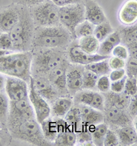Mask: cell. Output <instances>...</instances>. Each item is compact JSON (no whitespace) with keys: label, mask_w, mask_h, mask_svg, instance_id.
I'll return each instance as SVG.
<instances>
[{"label":"cell","mask_w":137,"mask_h":146,"mask_svg":"<svg viewBox=\"0 0 137 146\" xmlns=\"http://www.w3.org/2000/svg\"><path fill=\"white\" fill-rule=\"evenodd\" d=\"M33 56L30 52H13L0 57V74L30 82Z\"/></svg>","instance_id":"obj_1"},{"label":"cell","mask_w":137,"mask_h":146,"mask_svg":"<svg viewBox=\"0 0 137 146\" xmlns=\"http://www.w3.org/2000/svg\"><path fill=\"white\" fill-rule=\"evenodd\" d=\"M71 34L62 26L38 27L35 30L32 45L46 49L64 48L70 43Z\"/></svg>","instance_id":"obj_2"},{"label":"cell","mask_w":137,"mask_h":146,"mask_svg":"<svg viewBox=\"0 0 137 146\" xmlns=\"http://www.w3.org/2000/svg\"><path fill=\"white\" fill-rule=\"evenodd\" d=\"M19 21L9 32L13 43L14 52H29L32 45L34 36V23L31 14L25 9L21 8Z\"/></svg>","instance_id":"obj_3"},{"label":"cell","mask_w":137,"mask_h":146,"mask_svg":"<svg viewBox=\"0 0 137 146\" xmlns=\"http://www.w3.org/2000/svg\"><path fill=\"white\" fill-rule=\"evenodd\" d=\"M10 130L15 137L28 143L34 145H49V141L44 137L40 124L36 119L22 122Z\"/></svg>","instance_id":"obj_4"},{"label":"cell","mask_w":137,"mask_h":146,"mask_svg":"<svg viewBox=\"0 0 137 146\" xmlns=\"http://www.w3.org/2000/svg\"><path fill=\"white\" fill-rule=\"evenodd\" d=\"M59 7L52 0H47L31 8L34 23L38 27L61 25L59 19Z\"/></svg>","instance_id":"obj_5"},{"label":"cell","mask_w":137,"mask_h":146,"mask_svg":"<svg viewBox=\"0 0 137 146\" xmlns=\"http://www.w3.org/2000/svg\"><path fill=\"white\" fill-rule=\"evenodd\" d=\"M60 23L67 29L75 38V29L85 19L84 3L61 6L59 8Z\"/></svg>","instance_id":"obj_6"},{"label":"cell","mask_w":137,"mask_h":146,"mask_svg":"<svg viewBox=\"0 0 137 146\" xmlns=\"http://www.w3.org/2000/svg\"><path fill=\"white\" fill-rule=\"evenodd\" d=\"M47 50L39 52L32 58V67H33L38 74L47 75L52 69L66 63L61 53L52 50V49Z\"/></svg>","instance_id":"obj_7"},{"label":"cell","mask_w":137,"mask_h":146,"mask_svg":"<svg viewBox=\"0 0 137 146\" xmlns=\"http://www.w3.org/2000/svg\"><path fill=\"white\" fill-rule=\"evenodd\" d=\"M33 119L36 117L29 98L17 101H10L8 121V126H9L10 129L17 126L22 122Z\"/></svg>","instance_id":"obj_8"},{"label":"cell","mask_w":137,"mask_h":146,"mask_svg":"<svg viewBox=\"0 0 137 146\" xmlns=\"http://www.w3.org/2000/svg\"><path fill=\"white\" fill-rule=\"evenodd\" d=\"M29 84L28 98L34 111L36 119L40 124L42 122L50 117V115L52 114V109L48 102L44 99L35 89L32 76L30 78Z\"/></svg>","instance_id":"obj_9"},{"label":"cell","mask_w":137,"mask_h":146,"mask_svg":"<svg viewBox=\"0 0 137 146\" xmlns=\"http://www.w3.org/2000/svg\"><path fill=\"white\" fill-rule=\"evenodd\" d=\"M28 83L23 79L8 76L4 88L10 101H17L28 98L29 86Z\"/></svg>","instance_id":"obj_10"},{"label":"cell","mask_w":137,"mask_h":146,"mask_svg":"<svg viewBox=\"0 0 137 146\" xmlns=\"http://www.w3.org/2000/svg\"><path fill=\"white\" fill-rule=\"evenodd\" d=\"M73 102L77 105H86L103 112L106 105L105 97L102 94L88 89L78 91L74 96Z\"/></svg>","instance_id":"obj_11"},{"label":"cell","mask_w":137,"mask_h":146,"mask_svg":"<svg viewBox=\"0 0 137 146\" xmlns=\"http://www.w3.org/2000/svg\"><path fill=\"white\" fill-rule=\"evenodd\" d=\"M68 55L71 62L75 64L82 66H85L87 64L110 58L103 56L98 54H89L86 53L79 47L78 45L71 47L69 50Z\"/></svg>","instance_id":"obj_12"},{"label":"cell","mask_w":137,"mask_h":146,"mask_svg":"<svg viewBox=\"0 0 137 146\" xmlns=\"http://www.w3.org/2000/svg\"><path fill=\"white\" fill-rule=\"evenodd\" d=\"M118 20L128 27L137 23V0H126L118 11Z\"/></svg>","instance_id":"obj_13"},{"label":"cell","mask_w":137,"mask_h":146,"mask_svg":"<svg viewBox=\"0 0 137 146\" xmlns=\"http://www.w3.org/2000/svg\"><path fill=\"white\" fill-rule=\"evenodd\" d=\"M104 120L106 119L108 123L114 126L121 128L131 125V118L130 115L125 112V110L108 105L107 108H104Z\"/></svg>","instance_id":"obj_14"},{"label":"cell","mask_w":137,"mask_h":146,"mask_svg":"<svg viewBox=\"0 0 137 146\" xmlns=\"http://www.w3.org/2000/svg\"><path fill=\"white\" fill-rule=\"evenodd\" d=\"M21 17V10L8 7L0 11V32L9 33L18 23Z\"/></svg>","instance_id":"obj_15"},{"label":"cell","mask_w":137,"mask_h":146,"mask_svg":"<svg viewBox=\"0 0 137 146\" xmlns=\"http://www.w3.org/2000/svg\"><path fill=\"white\" fill-rule=\"evenodd\" d=\"M33 82L36 91L47 102H53L58 98V90L47 78L39 76L35 78L33 77Z\"/></svg>","instance_id":"obj_16"},{"label":"cell","mask_w":137,"mask_h":146,"mask_svg":"<svg viewBox=\"0 0 137 146\" xmlns=\"http://www.w3.org/2000/svg\"><path fill=\"white\" fill-rule=\"evenodd\" d=\"M85 9V19L95 25L108 21L104 10L94 0H85L84 2Z\"/></svg>","instance_id":"obj_17"},{"label":"cell","mask_w":137,"mask_h":146,"mask_svg":"<svg viewBox=\"0 0 137 146\" xmlns=\"http://www.w3.org/2000/svg\"><path fill=\"white\" fill-rule=\"evenodd\" d=\"M74 67L67 69V87L68 93L75 95L82 89L83 86V72L84 67Z\"/></svg>","instance_id":"obj_18"},{"label":"cell","mask_w":137,"mask_h":146,"mask_svg":"<svg viewBox=\"0 0 137 146\" xmlns=\"http://www.w3.org/2000/svg\"><path fill=\"white\" fill-rule=\"evenodd\" d=\"M68 67L66 63L52 69L47 74V78L56 89L61 93H68L67 87V73Z\"/></svg>","instance_id":"obj_19"},{"label":"cell","mask_w":137,"mask_h":146,"mask_svg":"<svg viewBox=\"0 0 137 146\" xmlns=\"http://www.w3.org/2000/svg\"><path fill=\"white\" fill-rule=\"evenodd\" d=\"M82 124L96 125L104 121V112L86 105H78Z\"/></svg>","instance_id":"obj_20"},{"label":"cell","mask_w":137,"mask_h":146,"mask_svg":"<svg viewBox=\"0 0 137 146\" xmlns=\"http://www.w3.org/2000/svg\"><path fill=\"white\" fill-rule=\"evenodd\" d=\"M121 43V33L118 30H114L107 38L100 42L97 54L106 57H111L113 50L116 45Z\"/></svg>","instance_id":"obj_21"},{"label":"cell","mask_w":137,"mask_h":146,"mask_svg":"<svg viewBox=\"0 0 137 146\" xmlns=\"http://www.w3.org/2000/svg\"><path fill=\"white\" fill-rule=\"evenodd\" d=\"M73 100L69 97L58 98L52 102V114L56 117L63 118L70 111L73 105Z\"/></svg>","instance_id":"obj_22"},{"label":"cell","mask_w":137,"mask_h":146,"mask_svg":"<svg viewBox=\"0 0 137 146\" xmlns=\"http://www.w3.org/2000/svg\"><path fill=\"white\" fill-rule=\"evenodd\" d=\"M54 143L56 145L73 146L77 143V134L68 124L67 128L59 132Z\"/></svg>","instance_id":"obj_23"},{"label":"cell","mask_w":137,"mask_h":146,"mask_svg":"<svg viewBox=\"0 0 137 146\" xmlns=\"http://www.w3.org/2000/svg\"><path fill=\"white\" fill-rule=\"evenodd\" d=\"M105 99L108 106H112L119 109L126 110L128 108L130 104L131 97L127 96L124 93H113L112 91H108Z\"/></svg>","instance_id":"obj_24"},{"label":"cell","mask_w":137,"mask_h":146,"mask_svg":"<svg viewBox=\"0 0 137 146\" xmlns=\"http://www.w3.org/2000/svg\"><path fill=\"white\" fill-rule=\"evenodd\" d=\"M40 126L45 138L49 142H54L59 132L58 123L56 117L54 119L49 117L40 123Z\"/></svg>","instance_id":"obj_25"},{"label":"cell","mask_w":137,"mask_h":146,"mask_svg":"<svg viewBox=\"0 0 137 146\" xmlns=\"http://www.w3.org/2000/svg\"><path fill=\"white\" fill-rule=\"evenodd\" d=\"M116 134L119 138V144L121 145L130 146L137 141V132L134 126L131 125L120 128Z\"/></svg>","instance_id":"obj_26"},{"label":"cell","mask_w":137,"mask_h":146,"mask_svg":"<svg viewBox=\"0 0 137 146\" xmlns=\"http://www.w3.org/2000/svg\"><path fill=\"white\" fill-rule=\"evenodd\" d=\"M99 43L100 42L93 35H91L79 38L77 45L86 53L95 54H97Z\"/></svg>","instance_id":"obj_27"},{"label":"cell","mask_w":137,"mask_h":146,"mask_svg":"<svg viewBox=\"0 0 137 146\" xmlns=\"http://www.w3.org/2000/svg\"><path fill=\"white\" fill-rule=\"evenodd\" d=\"M64 119L67 121V123L69 125H70L72 127L77 134V132L80 130L82 125L78 106H73L70 111L67 113V114L65 115Z\"/></svg>","instance_id":"obj_28"},{"label":"cell","mask_w":137,"mask_h":146,"mask_svg":"<svg viewBox=\"0 0 137 146\" xmlns=\"http://www.w3.org/2000/svg\"><path fill=\"white\" fill-rule=\"evenodd\" d=\"M108 58L87 64L84 66V67L85 69L92 71L99 76L108 75L111 71L108 64Z\"/></svg>","instance_id":"obj_29"},{"label":"cell","mask_w":137,"mask_h":146,"mask_svg":"<svg viewBox=\"0 0 137 146\" xmlns=\"http://www.w3.org/2000/svg\"><path fill=\"white\" fill-rule=\"evenodd\" d=\"M119 32L121 36V43H124L126 47L137 42V23L123 28Z\"/></svg>","instance_id":"obj_30"},{"label":"cell","mask_w":137,"mask_h":146,"mask_svg":"<svg viewBox=\"0 0 137 146\" xmlns=\"http://www.w3.org/2000/svg\"><path fill=\"white\" fill-rule=\"evenodd\" d=\"M108 130V124L104 122L95 125V128L92 132V142L94 145H104V138Z\"/></svg>","instance_id":"obj_31"},{"label":"cell","mask_w":137,"mask_h":146,"mask_svg":"<svg viewBox=\"0 0 137 146\" xmlns=\"http://www.w3.org/2000/svg\"><path fill=\"white\" fill-rule=\"evenodd\" d=\"M10 111V100L6 95L0 93V127L8 125Z\"/></svg>","instance_id":"obj_32"},{"label":"cell","mask_w":137,"mask_h":146,"mask_svg":"<svg viewBox=\"0 0 137 146\" xmlns=\"http://www.w3.org/2000/svg\"><path fill=\"white\" fill-rule=\"evenodd\" d=\"M113 31H114V29L113 26L109 21H106L95 26V30L93 35L99 42H101L105 38H107L108 36L111 35Z\"/></svg>","instance_id":"obj_33"},{"label":"cell","mask_w":137,"mask_h":146,"mask_svg":"<svg viewBox=\"0 0 137 146\" xmlns=\"http://www.w3.org/2000/svg\"><path fill=\"white\" fill-rule=\"evenodd\" d=\"M95 25L91 22L84 20L83 22L77 25L75 29V38H83L93 35Z\"/></svg>","instance_id":"obj_34"},{"label":"cell","mask_w":137,"mask_h":146,"mask_svg":"<svg viewBox=\"0 0 137 146\" xmlns=\"http://www.w3.org/2000/svg\"><path fill=\"white\" fill-rule=\"evenodd\" d=\"M99 77V76L95 74V73L84 69L83 72V86H82V89L93 90L95 88H96Z\"/></svg>","instance_id":"obj_35"},{"label":"cell","mask_w":137,"mask_h":146,"mask_svg":"<svg viewBox=\"0 0 137 146\" xmlns=\"http://www.w3.org/2000/svg\"><path fill=\"white\" fill-rule=\"evenodd\" d=\"M123 93L127 96L132 97L137 93V80L134 77L127 76Z\"/></svg>","instance_id":"obj_36"},{"label":"cell","mask_w":137,"mask_h":146,"mask_svg":"<svg viewBox=\"0 0 137 146\" xmlns=\"http://www.w3.org/2000/svg\"><path fill=\"white\" fill-rule=\"evenodd\" d=\"M111 82L110 80L108 75L99 76L98 79L96 88L100 93H106L111 90Z\"/></svg>","instance_id":"obj_37"},{"label":"cell","mask_w":137,"mask_h":146,"mask_svg":"<svg viewBox=\"0 0 137 146\" xmlns=\"http://www.w3.org/2000/svg\"><path fill=\"white\" fill-rule=\"evenodd\" d=\"M0 50L14 52L13 40L11 39L9 33L2 32L0 34Z\"/></svg>","instance_id":"obj_38"},{"label":"cell","mask_w":137,"mask_h":146,"mask_svg":"<svg viewBox=\"0 0 137 146\" xmlns=\"http://www.w3.org/2000/svg\"><path fill=\"white\" fill-rule=\"evenodd\" d=\"M113 56H115L119 58L123 59V60H127L128 58L130 57L129 51H128V47L124 45H116L113 50L112 54Z\"/></svg>","instance_id":"obj_39"},{"label":"cell","mask_w":137,"mask_h":146,"mask_svg":"<svg viewBox=\"0 0 137 146\" xmlns=\"http://www.w3.org/2000/svg\"><path fill=\"white\" fill-rule=\"evenodd\" d=\"M126 73L129 77H134L137 80V59L129 57L126 61Z\"/></svg>","instance_id":"obj_40"},{"label":"cell","mask_w":137,"mask_h":146,"mask_svg":"<svg viewBox=\"0 0 137 146\" xmlns=\"http://www.w3.org/2000/svg\"><path fill=\"white\" fill-rule=\"evenodd\" d=\"M119 145V141L118 138L117 134L115 133L113 130L108 128L107 133L104 138V146H117Z\"/></svg>","instance_id":"obj_41"},{"label":"cell","mask_w":137,"mask_h":146,"mask_svg":"<svg viewBox=\"0 0 137 146\" xmlns=\"http://www.w3.org/2000/svg\"><path fill=\"white\" fill-rule=\"evenodd\" d=\"M108 64L111 70L124 69L126 67V60L115 56H111L108 58Z\"/></svg>","instance_id":"obj_42"},{"label":"cell","mask_w":137,"mask_h":146,"mask_svg":"<svg viewBox=\"0 0 137 146\" xmlns=\"http://www.w3.org/2000/svg\"><path fill=\"white\" fill-rule=\"evenodd\" d=\"M126 78L127 76L123 77L122 79L119 80L114 81V82H111V90H110V91H112L113 93H123V91H124Z\"/></svg>","instance_id":"obj_43"},{"label":"cell","mask_w":137,"mask_h":146,"mask_svg":"<svg viewBox=\"0 0 137 146\" xmlns=\"http://www.w3.org/2000/svg\"><path fill=\"white\" fill-rule=\"evenodd\" d=\"M126 76V71L124 69H114V70H111V72L108 74L111 82H114L117 81L119 80L122 79L123 77Z\"/></svg>","instance_id":"obj_44"},{"label":"cell","mask_w":137,"mask_h":146,"mask_svg":"<svg viewBox=\"0 0 137 146\" xmlns=\"http://www.w3.org/2000/svg\"><path fill=\"white\" fill-rule=\"evenodd\" d=\"M13 2L18 5L25 6V7L32 8L37 5L41 4L47 0H12Z\"/></svg>","instance_id":"obj_45"},{"label":"cell","mask_w":137,"mask_h":146,"mask_svg":"<svg viewBox=\"0 0 137 146\" xmlns=\"http://www.w3.org/2000/svg\"><path fill=\"white\" fill-rule=\"evenodd\" d=\"M128 109H129L130 114L132 115H137V93L134 96L131 97L130 98V102L129 106H128Z\"/></svg>","instance_id":"obj_46"},{"label":"cell","mask_w":137,"mask_h":146,"mask_svg":"<svg viewBox=\"0 0 137 146\" xmlns=\"http://www.w3.org/2000/svg\"><path fill=\"white\" fill-rule=\"evenodd\" d=\"M129 51L130 57L137 59V42L127 47Z\"/></svg>","instance_id":"obj_47"},{"label":"cell","mask_w":137,"mask_h":146,"mask_svg":"<svg viewBox=\"0 0 137 146\" xmlns=\"http://www.w3.org/2000/svg\"><path fill=\"white\" fill-rule=\"evenodd\" d=\"M5 83H6V78L2 74H0V91L5 87Z\"/></svg>","instance_id":"obj_48"},{"label":"cell","mask_w":137,"mask_h":146,"mask_svg":"<svg viewBox=\"0 0 137 146\" xmlns=\"http://www.w3.org/2000/svg\"><path fill=\"white\" fill-rule=\"evenodd\" d=\"M12 52H13V51H9V50H0V57L8 55V54H11Z\"/></svg>","instance_id":"obj_49"},{"label":"cell","mask_w":137,"mask_h":146,"mask_svg":"<svg viewBox=\"0 0 137 146\" xmlns=\"http://www.w3.org/2000/svg\"><path fill=\"white\" fill-rule=\"evenodd\" d=\"M134 128H135V130H136L137 132V115L134 119Z\"/></svg>","instance_id":"obj_50"},{"label":"cell","mask_w":137,"mask_h":146,"mask_svg":"<svg viewBox=\"0 0 137 146\" xmlns=\"http://www.w3.org/2000/svg\"><path fill=\"white\" fill-rule=\"evenodd\" d=\"M0 34H1V33H0Z\"/></svg>","instance_id":"obj_51"}]
</instances>
